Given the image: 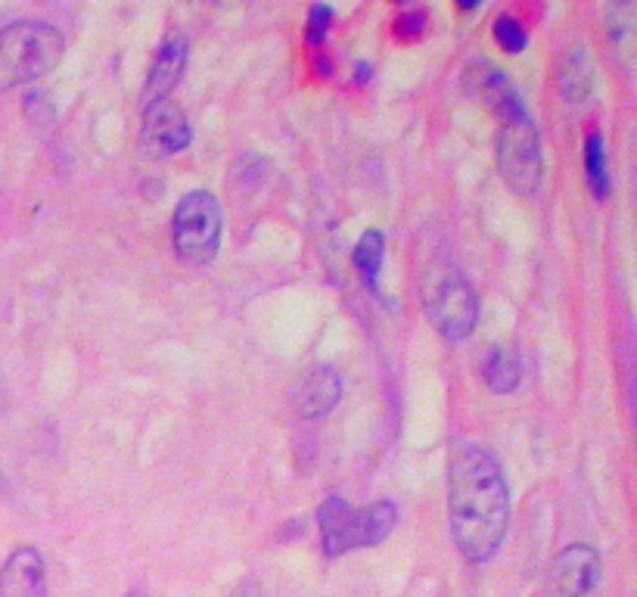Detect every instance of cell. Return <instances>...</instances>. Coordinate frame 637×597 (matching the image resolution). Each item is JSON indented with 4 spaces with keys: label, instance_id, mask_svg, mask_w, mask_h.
I'll list each match as a JSON object with an SVG mask.
<instances>
[{
    "label": "cell",
    "instance_id": "4fadbf2b",
    "mask_svg": "<svg viewBox=\"0 0 637 597\" xmlns=\"http://www.w3.org/2000/svg\"><path fill=\"white\" fill-rule=\"evenodd\" d=\"M557 91L563 97L566 103L579 107V103H588L591 93H594V63L591 56L584 54L582 47H572L566 51L560 59H557Z\"/></svg>",
    "mask_w": 637,
    "mask_h": 597
},
{
    "label": "cell",
    "instance_id": "e0dca14e",
    "mask_svg": "<svg viewBox=\"0 0 637 597\" xmlns=\"http://www.w3.org/2000/svg\"><path fill=\"white\" fill-rule=\"evenodd\" d=\"M635 22H637V7L635 3H616L610 7L606 13V35L613 51L622 54V69L632 73V56H635Z\"/></svg>",
    "mask_w": 637,
    "mask_h": 597
},
{
    "label": "cell",
    "instance_id": "603a6c76",
    "mask_svg": "<svg viewBox=\"0 0 637 597\" xmlns=\"http://www.w3.org/2000/svg\"><path fill=\"white\" fill-rule=\"evenodd\" d=\"M457 10H467V13H473V10H479V3H463V0H460V3H457Z\"/></svg>",
    "mask_w": 637,
    "mask_h": 597
},
{
    "label": "cell",
    "instance_id": "277c9868",
    "mask_svg": "<svg viewBox=\"0 0 637 597\" xmlns=\"http://www.w3.org/2000/svg\"><path fill=\"white\" fill-rule=\"evenodd\" d=\"M423 311L448 343H467L479 324V296L473 284L448 262H436L420 284Z\"/></svg>",
    "mask_w": 637,
    "mask_h": 597
},
{
    "label": "cell",
    "instance_id": "44dd1931",
    "mask_svg": "<svg viewBox=\"0 0 637 597\" xmlns=\"http://www.w3.org/2000/svg\"><path fill=\"white\" fill-rule=\"evenodd\" d=\"M231 597H265V592H261V585L255 579H246V582H239L237 588L231 592Z\"/></svg>",
    "mask_w": 637,
    "mask_h": 597
},
{
    "label": "cell",
    "instance_id": "3957f363",
    "mask_svg": "<svg viewBox=\"0 0 637 597\" xmlns=\"http://www.w3.org/2000/svg\"><path fill=\"white\" fill-rule=\"evenodd\" d=\"M66 54V37L51 22L19 19L0 29V93L51 75Z\"/></svg>",
    "mask_w": 637,
    "mask_h": 597
},
{
    "label": "cell",
    "instance_id": "9a60e30c",
    "mask_svg": "<svg viewBox=\"0 0 637 597\" xmlns=\"http://www.w3.org/2000/svg\"><path fill=\"white\" fill-rule=\"evenodd\" d=\"M584 181L597 202L610 199L613 178H610V156H606V141H603L601 131H591L584 137Z\"/></svg>",
    "mask_w": 637,
    "mask_h": 597
},
{
    "label": "cell",
    "instance_id": "8fae6325",
    "mask_svg": "<svg viewBox=\"0 0 637 597\" xmlns=\"http://www.w3.org/2000/svg\"><path fill=\"white\" fill-rule=\"evenodd\" d=\"M467 85H470V93H473L476 100L489 109V112H494L501 122H507V119H516V115L528 112V109L523 107L519 91L513 88V81L507 78V73H501V69H494V66L476 63L473 69L467 73Z\"/></svg>",
    "mask_w": 637,
    "mask_h": 597
},
{
    "label": "cell",
    "instance_id": "2e32d148",
    "mask_svg": "<svg viewBox=\"0 0 637 597\" xmlns=\"http://www.w3.org/2000/svg\"><path fill=\"white\" fill-rule=\"evenodd\" d=\"M382 258H385V236H382V231H365L361 240H358V246H355L351 265H355L361 284L370 292H380Z\"/></svg>",
    "mask_w": 637,
    "mask_h": 597
},
{
    "label": "cell",
    "instance_id": "7402d4cb",
    "mask_svg": "<svg viewBox=\"0 0 637 597\" xmlns=\"http://www.w3.org/2000/svg\"><path fill=\"white\" fill-rule=\"evenodd\" d=\"M370 73H373V69H370L367 63H358V78H355V81H358V85H361V81H370Z\"/></svg>",
    "mask_w": 637,
    "mask_h": 597
},
{
    "label": "cell",
    "instance_id": "52a82bcc",
    "mask_svg": "<svg viewBox=\"0 0 637 597\" xmlns=\"http://www.w3.org/2000/svg\"><path fill=\"white\" fill-rule=\"evenodd\" d=\"M190 144H193V125L178 103H171V100L146 103L144 125H141V137H137V146L146 159L178 156Z\"/></svg>",
    "mask_w": 637,
    "mask_h": 597
},
{
    "label": "cell",
    "instance_id": "8992f818",
    "mask_svg": "<svg viewBox=\"0 0 637 597\" xmlns=\"http://www.w3.org/2000/svg\"><path fill=\"white\" fill-rule=\"evenodd\" d=\"M498 172L516 197L535 199L545 184V150L535 119L523 112L501 122L498 131Z\"/></svg>",
    "mask_w": 637,
    "mask_h": 597
},
{
    "label": "cell",
    "instance_id": "9c48e42d",
    "mask_svg": "<svg viewBox=\"0 0 637 597\" xmlns=\"http://www.w3.org/2000/svg\"><path fill=\"white\" fill-rule=\"evenodd\" d=\"M295 411L305 420H321L327 417L339 401H343V377L333 364H314L302 374V380L295 383Z\"/></svg>",
    "mask_w": 637,
    "mask_h": 597
},
{
    "label": "cell",
    "instance_id": "cb8c5ba5",
    "mask_svg": "<svg viewBox=\"0 0 637 597\" xmlns=\"http://www.w3.org/2000/svg\"><path fill=\"white\" fill-rule=\"evenodd\" d=\"M125 597H149V595H146V592H137V588H134V592H127Z\"/></svg>",
    "mask_w": 637,
    "mask_h": 597
},
{
    "label": "cell",
    "instance_id": "7c38bea8",
    "mask_svg": "<svg viewBox=\"0 0 637 597\" xmlns=\"http://www.w3.org/2000/svg\"><path fill=\"white\" fill-rule=\"evenodd\" d=\"M187 63H190L187 37H168L159 47L156 59H153V66H149V75H146L144 107L146 103H159V100H171V91L181 85L183 73H187Z\"/></svg>",
    "mask_w": 637,
    "mask_h": 597
},
{
    "label": "cell",
    "instance_id": "6da1fadb",
    "mask_svg": "<svg viewBox=\"0 0 637 597\" xmlns=\"http://www.w3.org/2000/svg\"><path fill=\"white\" fill-rule=\"evenodd\" d=\"M448 523L460 557L489 563L510 529V486L485 445L457 442L448 454Z\"/></svg>",
    "mask_w": 637,
    "mask_h": 597
},
{
    "label": "cell",
    "instance_id": "30bf717a",
    "mask_svg": "<svg viewBox=\"0 0 637 597\" xmlns=\"http://www.w3.org/2000/svg\"><path fill=\"white\" fill-rule=\"evenodd\" d=\"M0 597H51L47 566L32 544L16 548L0 566Z\"/></svg>",
    "mask_w": 637,
    "mask_h": 597
},
{
    "label": "cell",
    "instance_id": "d6986e66",
    "mask_svg": "<svg viewBox=\"0 0 637 597\" xmlns=\"http://www.w3.org/2000/svg\"><path fill=\"white\" fill-rule=\"evenodd\" d=\"M336 22V10L329 3H314L305 19V44L314 47V54H321V47L327 44L329 29Z\"/></svg>",
    "mask_w": 637,
    "mask_h": 597
},
{
    "label": "cell",
    "instance_id": "ac0fdd59",
    "mask_svg": "<svg viewBox=\"0 0 637 597\" xmlns=\"http://www.w3.org/2000/svg\"><path fill=\"white\" fill-rule=\"evenodd\" d=\"M492 32H494V41H498V47H501L504 54L519 56L528 47L526 25L513 16V13H501V16L494 19Z\"/></svg>",
    "mask_w": 637,
    "mask_h": 597
},
{
    "label": "cell",
    "instance_id": "d4e9b609",
    "mask_svg": "<svg viewBox=\"0 0 637 597\" xmlns=\"http://www.w3.org/2000/svg\"><path fill=\"white\" fill-rule=\"evenodd\" d=\"M7 489V483H3V473H0V491Z\"/></svg>",
    "mask_w": 637,
    "mask_h": 597
},
{
    "label": "cell",
    "instance_id": "5b68a950",
    "mask_svg": "<svg viewBox=\"0 0 637 597\" xmlns=\"http://www.w3.org/2000/svg\"><path fill=\"white\" fill-rule=\"evenodd\" d=\"M221 234H224V212L215 194L190 190L175 206L171 215V243L175 255L187 268H202L219 258Z\"/></svg>",
    "mask_w": 637,
    "mask_h": 597
},
{
    "label": "cell",
    "instance_id": "7a4b0ae2",
    "mask_svg": "<svg viewBox=\"0 0 637 597\" xmlns=\"http://www.w3.org/2000/svg\"><path fill=\"white\" fill-rule=\"evenodd\" d=\"M399 526V505L380 498L367 507H351L346 498L329 495L317 510L321 548L327 557H346L351 551H365L382 544Z\"/></svg>",
    "mask_w": 637,
    "mask_h": 597
},
{
    "label": "cell",
    "instance_id": "ba28073f",
    "mask_svg": "<svg viewBox=\"0 0 637 597\" xmlns=\"http://www.w3.org/2000/svg\"><path fill=\"white\" fill-rule=\"evenodd\" d=\"M601 582V554L588 542L563 548L547 566V597H588Z\"/></svg>",
    "mask_w": 637,
    "mask_h": 597
},
{
    "label": "cell",
    "instance_id": "5bb4252c",
    "mask_svg": "<svg viewBox=\"0 0 637 597\" xmlns=\"http://www.w3.org/2000/svg\"><path fill=\"white\" fill-rule=\"evenodd\" d=\"M482 380L492 389L494 396H510L523 383V364L519 355L507 345H492L482 358Z\"/></svg>",
    "mask_w": 637,
    "mask_h": 597
},
{
    "label": "cell",
    "instance_id": "ffe728a7",
    "mask_svg": "<svg viewBox=\"0 0 637 597\" xmlns=\"http://www.w3.org/2000/svg\"><path fill=\"white\" fill-rule=\"evenodd\" d=\"M426 22H429L426 10H407V13H401V16L395 19V32H399V37H404V41H411V37H423V32H426Z\"/></svg>",
    "mask_w": 637,
    "mask_h": 597
}]
</instances>
